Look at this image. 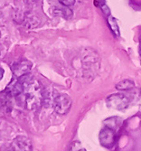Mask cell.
Here are the masks:
<instances>
[{
    "label": "cell",
    "mask_w": 141,
    "mask_h": 151,
    "mask_svg": "<svg viewBox=\"0 0 141 151\" xmlns=\"http://www.w3.org/2000/svg\"><path fill=\"white\" fill-rule=\"evenodd\" d=\"M24 85L23 101L27 109H35L38 108L44 101L45 92L43 87L37 81L33 79L29 73L19 78Z\"/></svg>",
    "instance_id": "cell-1"
},
{
    "label": "cell",
    "mask_w": 141,
    "mask_h": 151,
    "mask_svg": "<svg viewBox=\"0 0 141 151\" xmlns=\"http://www.w3.org/2000/svg\"><path fill=\"white\" fill-rule=\"evenodd\" d=\"M107 106L110 109H117L119 111H123L129 107V100L127 96L122 93H115L111 94L106 100Z\"/></svg>",
    "instance_id": "cell-2"
},
{
    "label": "cell",
    "mask_w": 141,
    "mask_h": 151,
    "mask_svg": "<svg viewBox=\"0 0 141 151\" xmlns=\"http://www.w3.org/2000/svg\"><path fill=\"white\" fill-rule=\"evenodd\" d=\"M53 109L59 115H65L69 112L72 107V100L66 94H59L53 99Z\"/></svg>",
    "instance_id": "cell-3"
},
{
    "label": "cell",
    "mask_w": 141,
    "mask_h": 151,
    "mask_svg": "<svg viewBox=\"0 0 141 151\" xmlns=\"http://www.w3.org/2000/svg\"><path fill=\"white\" fill-rule=\"evenodd\" d=\"M33 67V63L29 60H22L14 63L11 67L12 72L17 78H21L29 73Z\"/></svg>",
    "instance_id": "cell-4"
},
{
    "label": "cell",
    "mask_w": 141,
    "mask_h": 151,
    "mask_svg": "<svg viewBox=\"0 0 141 151\" xmlns=\"http://www.w3.org/2000/svg\"><path fill=\"white\" fill-rule=\"evenodd\" d=\"M99 139L101 146L110 148L115 144V131L105 127L102 129L99 135Z\"/></svg>",
    "instance_id": "cell-5"
},
{
    "label": "cell",
    "mask_w": 141,
    "mask_h": 151,
    "mask_svg": "<svg viewBox=\"0 0 141 151\" xmlns=\"http://www.w3.org/2000/svg\"><path fill=\"white\" fill-rule=\"evenodd\" d=\"M13 151H31L32 142L24 136H18L12 142Z\"/></svg>",
    "instance_id": "cell-6"
},
{
    "label": "cell",
    "mask_w": 141,
    "mask_h": 151,
    "mask_svg": "<svg viewBox=\"0 0 141 151\" xmlns=\"http://www.w3.org/2000/svg\"><path fill=\"white\" fill-rule=\"evenodd\" d=\"M6 92L11 97H19L24 92V85L19 78L17 80H13L7 85Z\"/></svg>",
    "instance_id": "cell-7"
},
{
    "label": "cell",
    "mask_w": 141,
    "mask_h": 151,
    "mask_svg": "<svg viewBox=\"0 0 141 151\" xmlns=\"http://www.w3.org/2000/svg\"><path fill=\"white\" fill-rule=\"evenodd\" d=\"M104 125L105 127L112 129L113 131H118L119 129L120 128V126L122 125L123 123V119L121 118H119V117H110V118H108L106 119L104 121Z\"/></svg>",
    "instance_id": "cell-8"
},
{
    "label": "cell",
    "mask_w": 141,
    "mask_h": 151,
    "mask_svg": "<svg viewBox=\"0 0 141 151\" xmlns=\"http://www.w3.org/2000/svg\"><path fill=\"white\" fill-rule=\"evenodd\" d=\"M134 87H135L134 81L131 80H129V79L123 80L116 84V89L119 91H128V90L133 89Z\"/></svg>",
    "instance_id": "cell-9"
},
{
    "label": "cell",
    "mask_w": 141,
    "mask_h": 151,
    "mask_svg": "<svg viewBox=\"0 0 141 151\" xmlns=\"http://www.w3.org/2000/svg\"><path fill=\"white\" fill-rule=\"evenodd\" d=\"M53 14L55 16H60V17H63L64 18H70V17L73 16V12L70 10L69 7H63V8H58L56 7L54 10H53Z\"/></svg>",
    "instance_id": "cell-10"
},
{
    "label": "cell",
    "mask_w": 141,
    "mask_h": 151,
    "mask_svg": "<svg viewBox=\"0 0 141 151\" xmlns=\"http://www.w3.org/2000/svg\"><path fill=\"white\" fill-rule=\"evenodd\" d=\"M108 24H109V28L111 29V32L113 33V35L115 36H119L120 35L119 28V25H118L116 18L113 17H111V16H109V17H108Z\"/></svg>",
    "instance_id": "cell-11"
},
{
    "label": "cell",
    "mask_w": 141,
    "mask_h": 151,
    "mask_svg": "<svg viewBox=\"0 0 141 151\" xmlns=\"http://www.w3.org/2000/svg\"><path fill=\"white\" fill-rule=\"evenodd\" d=\"M70 151H87V150L82 147L81 142L75 141L72 144V147H70Z\"/></svg>",
    "instance_id": "cell-12"
},
{
    "label": "cell",
    "mask_w": 141,
    "mask_h": 151,
    "mask_svg": "<svg viewBox=\"0 0 141 151\" xmlns=\"http://www.w3.org/2000/svg\"><path fill=\"white\" fill-rule=\"evenodd\" d=\"M58 1L64 6H70L75 2V0H58Z\"/></svg>",
    "instance_id": "cell-13"
},
{
    "label": "cell",
    "mask_w": 141,
    "mask_h": 151,
    "mask_svg": "<svg viewBox=\"0 0 141 151\" xmlns=\"http://www.w3.org/2000/svg\"><path fill=\"white\" fill-rule=\"evenodd\" d=\"M101 9H102V11H103V13L105 14V15L110 16V11H109V9L108 8V6H107L105 4L101 5Z\"/></svg>",
    "instance_id": "cell-14"
},
{
    "label": "cell",
    "mask_w": 141,
    "mask_h": 151,
    "mask_svg": "<svg viewBox=\"0 0 141 151\" xmlns=\"http://www.w3.org/2000/svg\"><path fill=\"white\" fill-rule=\"evenodd\" d=\"M4 69H3V68H1V67H0V81H1L2 80V78H3V76H4Z\"/></svg>",
    "instance_id": "cell-15"
},
{
    "label": "cell",
    "mask_w": 141,
    "mask_h": 151,
    "mask_svg": "<svg viewBox=\"0 0 141 151\" xmlns=\"http://www.w3.org/2000/svg\"><path fill=\"white\" fill-rule=\"evenodd\" d=\"M139 53H140V55H141V46H140V49H139Z\"/></svg>",
    "instance_id": "cell-16"
},
{
    "label": "cell",
    "mask_w": 141,
    "mask_h": 151,
    "mask_svg": "<svg viewBox=\"0 0 141 151\" xmlns=\"http://www.w3.org/2000/svg\"><path fill=\"white\" fill-rule=\"evenodd\" d=\"M0 18H1V10H0Z\"/></svg>",
    "instance_id": "cell-17"
},
{
    "label": "cell",
    "mask_w": 141,
    "mask_h": 151,
    "mask_svg": "<svg viewBox=\"0 0 141 151\" xmlns=\"http://www.w3.org/2000/svg\"><path fill=\"white\" fill-rule=\"evenodd\" d=\"M140 91H141V90H140Z\"/></svg>",
    "instance_id": "cell-18"
},
{
    "label": "cell",
    "mask_w": 141,
    "mask_h": 151,
    "mask_svg": "<svg viewBox=\"0 0 141 151\" xmlns=\"http://www.w3.org/2000/svg\"><path fill=\"white\" fill-rule=\"evenodd\" d=\"M0 35H1V34H0Z\"/></svg>",
    "instance_id": "cell-19"
}]
</instances>
